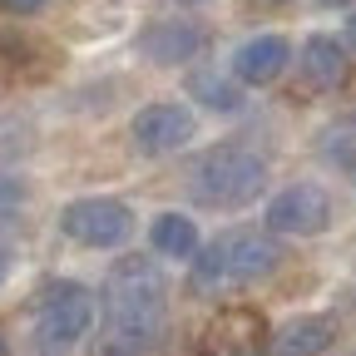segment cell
Instances as JSON below:
<instances>
[{
    "instance_id": "cell-1",
    "label": "cell",
    "mask_w": 356,
    "mask_h": 356,
    "mask_svg": "<svg viewBox=\"0 0 356 356\" xmlns=\"http://www.w3.org/2000/svg\"><path fill=\"white\" fill-rule=\"evenodd\" d=\"M104 307H109L114 341L144 346L163 327V277H159V267H149L144 257H124L109 273Z\"/></svg>"
},
{
    "instance_id": "cell-2",
    "label": "cell",
    "mask_w": 356,
    "mask_h": 356,
    "mask_svg": "<svg viewBox=\"0 0 356 356\" xmlns=\"http://www.w3.org/2000/svg\"><path fill=\"white\" fill-rule=\"evenodd\" d=\"M282 262V248L267 233H228L213 248L198 252L193 262V282L198 287H238V282H257Z\"/></svg>"
},
{
    "instance_id": "cell-3",
    "label": "cell",
    "mask_w": 356,
    "mask_h": 356,
    "mask_svg": "<svg viewBox=\"0 0 356 356\" xmlns=\"http://www.w3.org/2000/svg\"><path fill=\"white\" fill-rule=\"evenodd\" d=\"M262 188H267V163L248 149H233V144L203 154L198 168H193V193L208 208H243Z\"/></svg>"
},
{
    "instance_id": "cell-4",
    "label": "cell",
    "mask_w": 356,
    "mask_h": 356,
    "mask_svg": "<svg viewBox=\"0 0 356 356\" xmlns=\"http://www.w3.org/2000/svg\"><path fill=\"white\" fill-rule=\"evenodd\" d=\"M89 322H95V297H89L79 282H55V287H44L40 307H35V337L40 346H74Z\"/></svg>"
},
{
    "instance_id": "cell-5",
    "label": "cell",
    "mask_w": 356,
    "mask_h": 356,
    "mask_svg": "<svg viewBox=\"0 0 356 356\" xmlns=\"http://www.w3.org/2000/svg\"><path fill=\"white\" fill-rule=\"evenodd\" d=\"M60 228L84 248H119L134 233V213L119 198H79L60 213Z\"/></svg>"
},
{
    "instance_id": "cell-6",
    "label": "cell",
    "mask_w": 356,
    "mask_h": 356,
    "mask_svg": "<svg viewBox=\"0 0 356 356\" xmlns=\"http://www.w3.org/2000/svg\"><path fill=\"white\" fill-rule=\"evenodd\" d=\"M332 222V198L317 188V184H292L282 188L273 203H267V228L273 233H297V238H312Z\"/></svg>"
},
{
    "instance_id": "cell-7",
    "label": "cell",
    "mask_w": 356,
    "mask_h": 356,
    "mask_svg": "<svg viewBox=\"0 0 356 356\" xmlns=\"http://www.w3.org/2000/svg\"><path fill=\"white\" fill-rule=\"evenodd\" d=\"M193 139V114L184 104H149L134 114V144L144 154H173Z\"/></svg>"
},
{
    "instance_id": "cell-8",
    "label": "cell",
    "mask_w": 356,
    "mask_h": 356,
    "mask_svg": "<svg viewBox=\"0 0 356 356\" xmlns=\"http://www.w3.org/2000/svg\"><path fill=\"white\" fill-rule=\"evenodd\" d=\"M287 60H292V50H287L282 35H257V40L238 44L233 79H238V84H273V79L287 70Z\"/></svg>"
},
{
    "instance_id": "cell-9",
    "label": "cell",
    "mask_w": 356,
    "mask_h": 356,
    "mask_svg": "<svg viewBox=\"0 0 356 356\" xmlns=\"http://www.w3.org/2000/svg\"><path fill=\"white\" fill-rule=\"evenodd\" d=\"M262 341H267L262 317H257V312H243V307L222 312V317L208 327V346H213V351H222V356H252Z\"/></svg>"
},
{
    "instance_id": "cell-10",
    "label": "cell",
    "mask_w": 356,
    "mask_h": 356,
    "mask_svg": "<svg viewBox=\"0 0 356 356\" xmlns=\"http://www.w3.org/2000/svg\"><path fill=\"white\" fill-rule=\"evenodd\" d=\"M346 74H351L346 50H341L332 35H312V40L302 44V79H307L312 89H341Z\"/></svg>"
},
{
    "instance_id": "cell-11",
    "label": "cell",
    "mask_w": 356,
    "mask_h": 356,
    "mask_svg": "<svg viewBox=\"0 0 356 356\" xmlns=\"http://www.w3.org/2000/svg\"><path fill=\"white\" fill-rule=\"evenodd\" d=\"M139 50L149 60H159V65H184L188 55L203 50V30L198 25H184V20H163V25H154L139 40Z\"/></svg>"
},
{
    "instance_id": "cell-12",
    "label": "cell",
    "mask_w": 356,
    "mask_h": 356,
    "mask_svg": "<svg viewBox=\"0 0 356 356\" xmlns=\"http://www.w3.org/2000/svg\"><path fill=\"white\" fill-rule=\"evenodd\" d=\"M332 341H337V322L332 317H292L273 337V351L277 356H322Z\"/></svg>"
},
{
    "instance_id": "cell-13",
    "label": "cell",
    "mask_w": 356,
    "mask_h": 356,
    "mask_svg": "<svg viewBox=\"0 0 356 356\" xmlns=\"http://www.w3.org/2000/svg\"><path fill=\"white\" fill-rule=\"evenodd\" d=\"M188 95H193L203 109H218V114L243 109V89H238V79L218 74V70H193V74H188Z\"/></svg>"
},
{
    "instance_id": "cell-14",
    "label": "cell",
    "mask_w": 356,
    "mask_h": 356,
    "mask_svg": "<svg viewBox=\"0 0 356 356\" xmlns=\"http://www.w3.org/2000/svg\"><path fill=\"white\" fill-rule=\"evenodd\" d=\"M149 238L163 257H188L198 248V228H193V218L188 213H159L149 222Z\"/></svg>"
},
{
    "instance_id": "cell-15",
    "label": "cell",
    "mask_w": 356,
    "mask_h": 356,
    "mask_svg": "<svg viewBox=\"0 0 356 356\" xmlns=\"http://www.w3.org/2000/svg\"><path fill=\"white\" fill-rule=\"evenodd\" d=\"M44 60H50V50H44V44H35V40L20 35V30H0V70L30 74V70H40Z\"/></svg>"
},
{
    "instance_id": "cell-16",
    "label": "cell",
    "mask_w": 356,
    "mask_h": 356,
    "mask_svg": "<svg viewBox=\"0 0 356 356\" xmlns=\"http://www.w3.org/2000/svg\"><path fill=\"white\" fill-rule=\"evenodd\" d=\"M322 159L337 163V168H351V163H356V114L337 119V124L322 134Z\"/></svg>"
},
{
    "instance_id": "cell-17",
    "label": "cell",
    "mask_w": 356,
    "mask_h": 356,
    "mask_svg": "<svg viewBox=\"0 0 356 356\" xmlns=\"http://www.w3.org/2000/svg\"><path fill=\"white\" fill-rule=\"evenodd\" d=\"M0 6H6L10 15H35V10H44V6H50V0H0Z\"/></svg>"
},
{
    "instance_id": "cell-18",
    "label": "cell",
    "mask_w": 356,
    "mask_h": 356,
    "mask_svg": "<svg viewBox=\"0 0 356 356\" xmlns=\"http://www.w3.org/2000/svg\"><path fill=\"white\" fill-rule=\"evenodd\" d=\"M346 40H351V50H356V10L346 15Z\"/></svg>"
},
{
    "instance_id": "cell-19",
    "label": "cell",
    "mask_w": 356,
    "mask_h": 356,
    "mask_svg": "<svg viewBox=\"0 0 356 356\" xmlns=\"http://www.w3.org/2000/svg\"><path fill=\"white\" fill-rule=\"evenodd\" d=\"M257 6H287V0H257Z\"/></svg>"
},
{
    "instance_id": "cell-20",
    "label": "cell",
    "mask_w": 356,
    "mask_h": 356,
    "mask_svg": "<svg viewBox=\"0 0 356 356\" xmlns=\"http://www.w3.org/2000/svg\"><path fill=\"white\" fill-rule=\"evenodd\" d=\"M0 356H6V337H0Z\"/></svg>"
}]
</instances>
